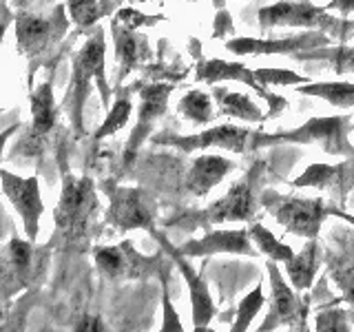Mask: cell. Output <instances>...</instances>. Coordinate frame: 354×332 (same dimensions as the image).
<instances>
[{"mask_svg":"<svg viewBox=\"0 0 354 332\" xmlns=\"http://www.w3.org/2000/svg\"><path fill=\"white\" fill-rule=\"evenodd\" d=\"M319 332H346L348 326V313L343 308H328L324 313L317 315V326Z\"/></svg>","mask_w":354,"mask_h":332,"instance_id":"cell-33","label":"cell"},{"mask_svg":"<svg viewBox=\"0 0 354 332\" xmlns=\"http://www.w3.org/2000/svg\"><path fill=\"white\" fill-rule=\"evenodd\" d=\"M326 268L330 279L337 284L341 290V302L354 308V250H339L326 255Z\"/></svg>","mask_w":354,"mask_h":332,"instance_id":"cell-25","label":"cell"},{"mask_svg":"<svg viewBox=\"0 0 354 332\" xmlns=\"http://www.w3.org/2000/svg\"><path fill=\"white\" fill-rule=\"evenodd\" d=\"M171 93H173V84H169V82H155V84H149L142 89L138 124L129 138V155H133L142 147V142L147 140V136L153 131L155 122L166 113Z\"/></svg>","mask_w":354,"mask_h":332,"instance_id":"cell-18","label":"cell"},{"mask_svg":"<svg viewBox=\"0 0 354 332\" xmlns=\"http://www.w3.org/2000/svg\"><path fill=\"white\" fill-rule=\"evenodd\" d=\"M213 5H215V9H224L226 7V0H213Z\"/></svg>","mask_w":354,"mask_h":332,"instance_id":"cell-43","label":"cell"},{"mask_svg":"<svg viewBox=\"0 0 354 332\" xmlns=\"http://www.w3.org/2000/svg\"><path fill=\"white\" fill-rule=\"evenodd\" d=\"M297 93L324 98L337 109L354 107V82H304V86L297 89Z\"/></svg>","mask_w":354,"mask_h":332,"instance_id":"cell-26","label":"cell"},{"mask_svg":"<svg viewBox=\"0 0 354 332\" xmlns=\"http://www.w3.org/2000/svg\"><path fill=\"white\" fill-rule=\"evenodd\" d=\"M257 20L263 31L272 27L317 29L341 40H348V36L354 31L352 20H341L332 16V11H328L326 7H317L313 3H286V0L283 3H274L261 7Z\"/></svg>","mask_w":354,"mask_h":332,"instance_id":"cell-4","label":"cell"},{"mask_svg":"<svg viewBox=\"0 0 354 332\" xmlns=\"http://www.w3.org/2000/svg\"><path fill=\"white\" fill-rule=\"evenodd\" d=\"M5 317V313H3V308H0V319H3Z\"/></svg>","mask_w":354,"mask_h":332,"instance_id":"cell-44","label":"cell"},{"mask_svg":"<svg viewBox=\"0 0 354 332\" xmlns=\"http://www.w3.org/2000/svg\"><path fill=\"white\" fill-rule=\"evenodd\" d=\"M213 102H215L213 95H208L206 91H188L180 100L177 111H180V116H184L186 120L195 122V124H208V122L215 118Z\"/></svg>","mask_w":354,"mask_h":332,"instance_id":"cell-29","label":"cell"},{"mask_svg":"<svg viewBox=\"0 0 354 332\" xmlns=\"http://www.w3.org/2000/svg\"><path fill=\"white\" fill-rule=\"evenodd\" d=\"M263 288L257 286V288H252V290L241 299L239 306H237V315H235V324H232V332H243V330H248L250 326V321L257 317V313L261 310L263 306Z\"/></svg>","mask_w":354,"mask_h":332,"instance_id":"cell-32","label":"cell"},{"mask_svg":"<svg viewBox=\"0 0 354 332\" xmlns=\"http://www.w3.org/2000/svg\"><path fill=\"white\" fill-rule=\"evenodd\" d=\"M118 0H69L66 3V11L75 27L86 29L93 27L100 18L109 16L115 9Z\"/></svg>","mask_w":354,"mask_h":332,"instance_id":"cell-27","label":"cell"},{"mask_svg":"<svg viewBox=\"0 0 354 332\" xmlns=\"http://www.w3.org/2000/svg\"><path fill=\"white\" fill-rule=\"evenodd\" d=\"M14 20H16V18H14V14H11V9L5 5V0H0V42H3L5 33H7L9 25H11Z\"/></svg>","mask_w":354,"mask_h":332,"instance_id":"cell-39","label":"cell"},{"mask_svg":"<svg viewBox=\"0 0 354 332\" xmlns=\"http://www.w3.org/2000/svg\"><path fill=\"white\" fill-rule=\"evenodd\" d=\"M109 193V210L106 221L118 230H149L155 232V213L158 206L151 195L142 188H127L106 184Z\"/></svg>","mask_w":354,"mask_h":332,"instance_id":"cell-8","label":"cell"},{"mask_svg":"<svg viewBox=\"0 0 354 332\" xmlns=\"http://www.w3.org/2000/svg\"><path fill=\"white\" fill-rule=\"evenodd\" d=\"M232 169H235V164L226 158H221V155H199L186 173L184 186L191 195L206 197L215 186L224 182V177Z\"/></svg>","mask_w":354,"mask_h":332,"instance_id":"cell-20","label":"cell"},{"mask_svg":"<svg viewBox=\"0 0 354 332\" xmlns=\"http://www.w3.org/2000/svg\"><path fill=\"white\" fill-rule=\"evenodd\" d=\"M252 138L254 131L252 129H241L235 124H221V127H213L206 129L202 133H193V136H169V138H158L160 144H171V147H177L182 151H206V149H226L232 153H246L248 147H252Z\"/></svg>","mask_w":354,"mask_h":332,"instance_id":"cell-15","label":"cell"},{"mask_svg":"<svg viewBox=\"0 0 354 332\" xmlns=\"http://www.w3.org/2000/svg\"><path fill=\"white\" fill-rule=\"evenodd\" d=\"M295 60H324L330 62L339 75H354V47H319L299 53Z\"/></svg>","mask_w":354,"mask_h":332,"instance_id":"cell-28","label":"cell"},{"mask_svg":"<svg viewBox=\"0 0 354 332\" xmlns=\"http://www.w3.org/2000/svg\"><path fill=\"white\" fill-rule=\"evenodd\" d=\"M31 138L40 140L55 127V100L53 84L47 80L31 93Z\"/></svg>","mask_w":354,"mask_h":332,"instance_id":"cell-23","label":"cell"},{"mask_svg":"<svg viewBox=\"0 0 354 332\" xmlns=\"http://www.w3.org/2000/svg\"><path fill=\"white\" fill-rule=\"evenodd\" d=\"M160 239L162 243V248L164 252H169L175 266H177V270L182 273V277L186 279V286H188V293H191V308H193V324H195V332L199 330H206V326L213 321L215 313H217V308H215V302H213V297H210V290H208V286L206 282L202 279V275H199L191 264H188L186 259V255L180 250V248H175L171 241H166L162 235H155Z\"/></svg>","mask_w":354,"mask_h":332,"instance_id":"cell-17","label":"cell"},{"mask_svg":"<svg viewBox=\"0 0 354 332\" xmlns=\"http://www.w3.org/2000/svg\"><path fill=\"white\" fill-rule=\"evenodd\" d=\"M266 270L270 277V288H272V302H270V315L259 326V330H274L277 326H290L292 330H306V319H308V299L297 297L295 286L290 288L283 279L277 261L268 259Z\"/></svg>","mask_w":354,"mask_h":332,"instance_id":"cell-11","label":"cell"},{"mask_svg":"<svg viewBox=\"0 0 354 332\" xmlns=\"http://www.w3.org/2000/svg\"><path fill=\"white\" fill-rule=\"evenodd\" d=\"M324 261V252L317 239H308L306 246L292 255V259L286 261V270H288V279L290 286H295V290H308L313 286L319 264Z\"/></svg>","mask_w":354,"mask_h":332,"instance_id":"cell-22","label":"cell"},{"mask_svg":"<svg viewBox=\"0 0 354 332\" xmlns=\"http://www.w3.org/2000/svg\"><path fill=\"white\" fill-rule=\"evenodd\" d=\"M326 9L337 11L341 16H350V14H354V0H330Z\"/></svg>","mask_w":354,"mask_h":332,"instance_id":"cell-40","label":"cell"},{"mask_svg":"<svg viewBox=\"0 0 354 332\" xmlns=\"http://www.w3.org/2000/svg\"><path fill=\"white\" fill-rule=\"evenodd\" d=\"M248 232H250V239L254 241V246H257V250L263 252L268 259H272V261H277V264H279V261L286 264L288 259H292L295 250H292L290 246H288V243H283V241L277 239L263 224H252V226L248 228Z\"/></svg>","mask_w":354,"mask_h":332,"instance_id":"cell-30","label":"cell"},{"mask_svg":"<svg viewBox=\"0 0 354 332\" xmlns=\"http://www.w3.org/2000/svg\"><path fill=\"white\" fill-rule=\"evenodd\" d=\"M297 188L326 191L335 202H346L354 191V155L343 164H310L292 182Z\"/></svg>","mask_w":354,"mask_h":332,"instance_id":"cell-16","label":"cell"},{"mask_svg":"<svg viewBox=\"0 0 354 332\" xmlns=\"http://www.w3.org/2000/svg\"><path fill=\"white\" fill-rule=\"evenodd\" d=\"M131 111H133V104H131V98L129 95H118V100L111 107L106 120L102 122V127L95 131V140H104L109 136H113L120 129H124V124L131 118Z\"/></svg>","mask_w":354,"mask_h":332,"instance_id":"cell-31","label":"cell"},{"mask_svg":"<svg viewBox=\"0 0 354 332\" xmlns=\"http://www.w3.org/2000/svg\"><path fill=\"white\" fill-rule=\"evenodd\" d=\"M263 171L266 162L257 160L235 186L228 188L224 197H219L217 202L208 204L202 210H191V213L180 215L177 219H171L169 226H180L184 230H208L210 226L226 224V221H250L257 215V186L261 182Z\"/></svg>","mask_w":354,"mask_h":332,"instance_id":"cell-1","label":"cell"},{"mask_svg":"<svg viewBox=\"0 0 354 332\" xmlns=\"http://www.w3.org/2000/svg\"><path fill=\"white\" fill-rule=\"evenodd\" d=\"M195 80L197 82H206V84H215L221 80H232V82H241L250 89H254V93H259L266 102L270 104V116H279L281 109L286 107V100L274 95L268 91V86H263L254 71L248 69L246 64L241 62H228V60H219V58H199L197 62V71H195Z\"/></svg>","mask_w":354,"mask_h":332,"instance_id":"cell-14","label":"cell"},{"mask_svg":"<svg viewBox=\"0 0 354 332\" xmlns=\"http://www.w3.org/2000/svg\"><path fill=\"white\" fill-rule=\"evenodd\" d=\"M350 116H328V118H310L306 124L290 129V131H277L272 136L261 131H254L252 149L268 147L277 142H290V144H317L330 155H341V158H352L354 147L350 144Z\"/></svg>","mask_w":354,"mask_h":332,"instance_id":"cell-3","label":"cell"},{"mask_svg":"<svg viewBox=\"0 0 354 332\" xmlns=\"http://www.w3.org/2000/svg\"><path fill=\"white\" fill-rule=\"evenodd\" d=\"M328 215H335V217H343L348 221V224H352L354 226V217L352 215H348L346 210H339V208H328Z\"/></svg>","mask_w":354,"mask_h":332,"instance_id":"cell-42","label":"cell"},{"mask_svg":"<svg viewBox=\"0 0 354 332\" xmlns=\"http://www.w3.org/2000/svg\"><path fill=\"white\" fill-rule=\"evenodd\" d=\"M16 124L14 127H7L3 133H0V160H3V153H5V147H7V142H9V138L11 136H14V133H16Z\"/></svg>","mask_w":354,"mask_h":332,"instance_id":"cell-41","label":"cell"},{"mask_svg":"<svg viewBox=\"0 0 354 332\" xmlns=\"http://www.w3.org/2000/svg\"><path fill=\"white\" fill-rule=\"evenodd\" d=\"M93 259L97 270L111 279H142L162 270V255L144 257L133 248L131 241H122L118 246H100L95 248Z\"/></svg>","mask_w":354,"mask_h":332,"instance_id":"cell-10","label":"cell"},{"mask_svg":"<svg viewBox=\"0 0 354 332\" xmlns=\"http://www.w3.org/2000/svg\"><path fill=\"white\" fill-rule=\"evenodd\" d=\"M259 202L290 235L306 239H317L321 224L328 217V206L319 197L279 195L274 191H263Z\"/></svg>","mask_w":354,"mask_h":332,"instance_id":"cell-6","label":"cell"},{"mask_svg":"<svg viewBox=\"0 0 354 332\" xmlns=\"http://www.w3.org/2000/svg\"><path fill=\"white\" fill-rule=\"evenodd\" d=\"M180 250L186 257H206V255L230 252V255H259L252 246L248 230H208L202 239H191Z\"/></svg>","mask_w":354,"mask_h":332,"instance_id":"cell-19","label":"cell"},{"mask_svg":"<svg viewBox=\"0 0 354 332\" xmlns=\"http://www.w3.org/2000/svg\"><path fill=\"white\" fill-rule=\"evenodd\" d=\"M115 20L129 29H138L142 25H155L158 20H162V16H147V14H142V11L133 9V7H124V9L118 11Z\"/></svg>","mask_w":354,"mask_h":332,"instance_id":"cell-35","label":"cell"},{"mask_svg":"<svg viewBox=\"0 0 354 332\" xmlns=\"http://www.w3.org/2000/svg\"><path fill=\"white\" fill-rule=\"evenodd\" d=\"M104 55H106V42H104V31L102 27H95V31L88 36V40L82 44V49L77 51L73 58V73H71V84L66 91V107L71 111V120L77 129L82 131V109L88 93H91L93 82L102 91V102L109 104L111 100V89L106 84L104 75Z\"/></svg>","mask_w":354,"mask_h":332,"instance_id":"cell-2","label":"cell"},{"mask_svg":"<svg viewBox=\"0 0 354 332\" xmlns=\"http://www.w3.org/2000/svg\"><path fill=\"white\" fill-rule=\"evenodd\" d=\"M49 259L47 248H36L27 239L14 237L0 252V295H16L40 282Z\"/></svg>","mask_w":354,"mask_h":332,"instance_id":"cell-7","label":"cell"},{"mask_svg":"<svg viewBox=\"0 0 354 332\" xmlns=\"http://www.w3.org/2000/svg\"><path fill=\"white\" fill-rule=\"evenodd\" d=\"M254 77L263 84H304L308 82L306 75H297L295 71H288V69H254Z\"/></svg>","mask_w":354,"mask_h":332,"instance_id":"cell-34","label":"cell"},{"mask_svg":"<svg viewBox=\"0 0 354 332\" xmlns=\"http://www.w3.org/2000/svg\"><path fill=\"white\" fill-rule=\"evenodd\" d=\"M213 100L219 109V113L230 116L235 120H243V122H263V113L261 109L252 102V98L239 91H228L224 86H217L213 91Z\"/></svg>","mask_w":354,"mask_h":332,"instance_id":"cell-24","label":"cell"},{"mask_svg":"<svg viewBox=\"0 0 354 332\" xmlns=\"http://www.w3.org/2000/svg\"><path fill=\"white\" fill-rule=\"evenodd\" d=\"M75 330H80V332H104L106 330V326L102 324V319L100 317H84L80 324L75 326Z\"/></svg>","mask_w":354,"mask_h":332,"instance_id":"cell-38","label":"cell"},{"mask_svg":"<svg viewBox=\"0 0 354 332\" xmlns=\"http://www.w3.org/2000/svg\"><path fill=\"white\" fill-rule=\"evenodd\" d=\"M115 40V58L120 62V73L127 75L131 69H136L140 62L149 58V38H144L138 33V29H129L113 20L111 25Z\"/></svg>","mask_w":354,"mask_h":332,"instance_id":"cell-21","label":"cell"},{"mask_svg":"<svg viewBox=\"0 0 354 332\" xmlns=\"http://www.w3.org/2000/svg\"><path fill=\"white\" fill-rule=\"evenodd\" d=\"M97 210V195L91 177L64 175L60 202L55 206V230L66 241L84 237L93 213Z\"/></svg>","mask_w":354,"mask_h":332,"instance_id":"cell-5","label":"cell"},{"mask_svg":"<svg viewBox=\"0 0 354 332\" xmlns=\"http://www.w3.org/2000/svg\"><path fill=\"white\" fill-rule=\"evenodd\" d=\"M219 14H217V18H215V31H213V36L215 38H224L226 33L232 29V18H230V14H228V9L224 7V9H217Z\"/></svg>","mask_w":354,"mask_h":332,"instance_id":"cell-37","label":"cell"},{"mask_svg":"<svg viewBox=\"0 0 354 332\" xmlns=\"http://www.w3.org/2000/svg\"><path fill=\"white\" fill-rule=\"evenodd\" d=\"M332 38L326 31L306 29L290 38H274V40H257V38H232L226 42V49L237 55H292L313 51L319 47H330Z\"/></svg>","mask_w":354,"mask_h":332,"instance_id":"cell-12","label":"cell"},{"mask_svg":"<svg viewBox=\"0 0 354 332\" xmlns=\"http://www.w3.org/2000/svg\"><path fill=\"white\" fill-rule=\"evenodd\" d=\"M69 29V20L64 16V9L58 7L51 16L22 14L16 16V44L18 51L25 53L29 60L40 58L47 53L55 42H60Z\"/></svg>","mask_w":354,"mask_h":332,"instance_id":"cell-9","label":"cell"},{"mask_svg":"<svg viewBox=\"0 0 354 332\" xmlns=\"http://www.w3.org/2000/svg\"><path fill=\"white\" fill-rule=\"evenodd\" d=\"M0 184H3V193L9 197L11 206L18 210L27 237L36 239L40 230V217L44 213L38 177H20L0 169Z\"/></svg>","mask_w":354,"mask_h":332,"instance_id":"cell-13","label":"cell"},{"mask_svg":"<svg viewBox=\"0 0 354 332\" xmlns=\"http://www.w3.org/2000/svg\"><path fill=\"white\" fill-rule=\"evenodd\" d=\"M162 306H164V321H162V332H182V321L177 317L175 308L171 304V297L169 293H162Z\"/></svg>","mask_w":354,"mask_h":332,"instance_id":"cell-36","label":"cell"}]
</instances>
